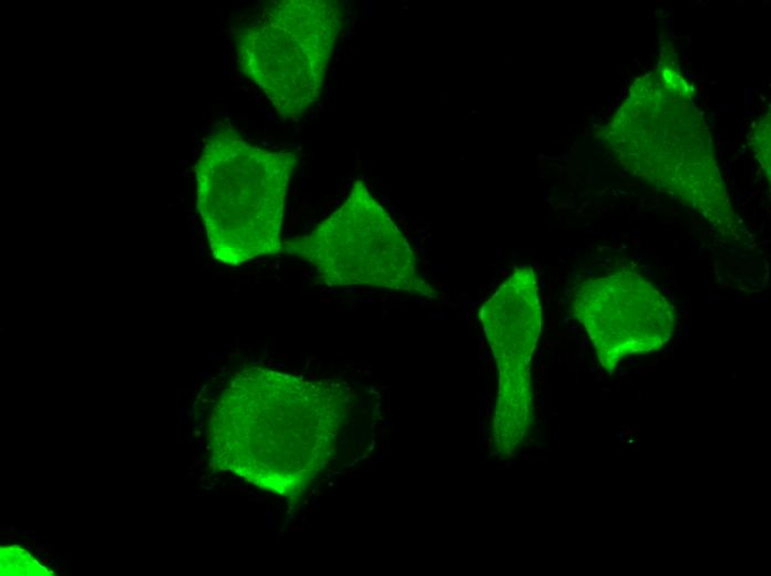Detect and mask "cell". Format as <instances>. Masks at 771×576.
Segmentation results:
<instances>
[{
	"label": "cell",
	"mask_w": 771,
	"mask_h": 576,
	"mask_svg": "<svg viewBox=\"0 0 771 576\" xmlns=\"http://www.w3.org/2000/svg\"><path fill=\"white\" fill-rule=\"evenodd\" d=\"M342 10L336 0L269 1L236 29L238 66L280 117L298 120L319 101Z\"/></svg>",
	"instance_id": "277c9868"
},
{
	"label": "cell",
	"mask_w": 771,
	"mask_h": 576,
	"mask_svg": "<svg viewBox=\"0 0 771 576\" xmlns=\"http://www.w3.org/2000/svg\"><path fill=\"white\" fill-rule=\"evenodd\" d=\"M647 74L631 88L656 121L665 140L626 102L608 125V148L631 176L699 213L727 241H743L746 228L736 214L718 168L710 138L691 107L678 76L669 82Z\"/></svg>",
	"instance_id": "7a4b0ae2"
},
{
	"label": "cell",
	"mask_w": 771,
	"mask_h": 576,
	"mask_svg": "<svg viewBox=\"0 0 771 576\" xmlns=\"http://www.w3.org/2000/svg\"><path fill=\"white\" fill-rule=\"evenodd\" d=\"M299 157L258 147L229 125L205 141L195 165L197 209L216 260L239 265L282 251L286 195Z\"/></svg>",
	"instance_id": "3957f363"
},
{
	"label": "cell",
	"mask_w": 771,
	"mask_h": 576,
	"mask_svg": "<svg viewBox=\"0 0 771 576\" xmlns=\"http://www.w3.org/2000/svg\"><path fill=\"white\" fill-rule=\"evenodd\" d=\"M538 291L535 269L516 267L479 312L498 372L493 424L495 446L502 454L520 445L532 420L531 362L542 328Z\"/></svg>",
	"instance_id": "8992f818"
},
{
	"label": "cell",
	"mask_w": 771,
	"mask_h": 576,
	"mask_svg": "<svg viewBox=\"0 0 771 576\" xmlns=\"http://www.w3.org/2000/svg\"><path fill=\"white\" fill-rule=\"evenodd\" d=\"M282 251L311 265L321 285L380 287L439 298L420 274L408 240L362 179L309 234L284 240Z\"/></svg>",
	"instance_id": "5b68a950"
},
{
	"label": "cell",
	"mask_w": 771,
	"mask_h": 576,
	"mask_svg": "<svg viewBox=\"0 0 771 576\" xmlns=\"http://www.w3.org/2000/svg\"><path fill=\"white\" fill-rule=\"evenodd\" d=\"M572 311L607 373L625 358L662 348L676 327L672 304L631 270L584 280L575 290Z\"/></svg>",
	"instance_id": "52a82bcc"
},
{
	"label": "cell",
	"mask_w": 771,
	"mask_h": 576,
	"mask_svg": "<svg viewBox=\"0 0 771 576\" xmlns=\"http://www.w3.org/2000/svg\"><path fill=\"white\" fill-rule=\"evenodd\" d=\"M350 398L340 383L241 370L213 411L216 457L266 491L299 495L329 463Z\"/></svg>",
	"instance_id": "6da1fadb"
}]
</instances>
